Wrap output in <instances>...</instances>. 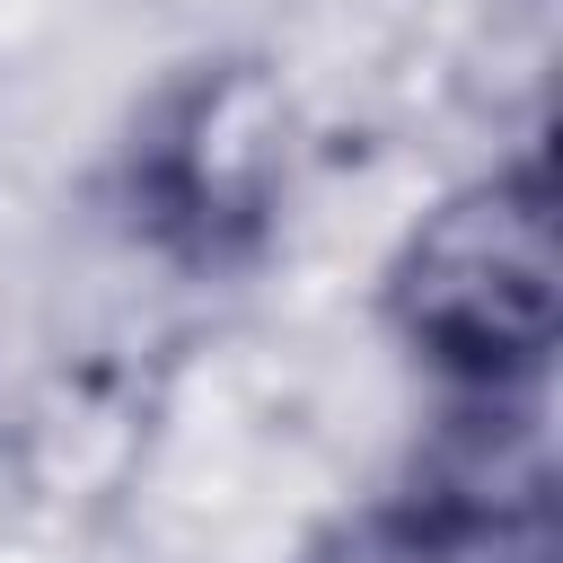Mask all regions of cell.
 Returning <instances> with one entry per match:
<instances>
[{"label":"cell","mask_w":563,"mask_h":563,"mask_svg":"<svg viewBox=\"0 0 563 563\" xmlns=\"http://www.w3.org/2000/svg\"><path fill=\"white\" fill-rule=\"evenodd\" d=\"M396 325L431 369L484 387L493 405L545 369L554 343V194L537 167L457 194L396 264Z\"/></svg>","instance_id":"cell-1"}]
</instances>
